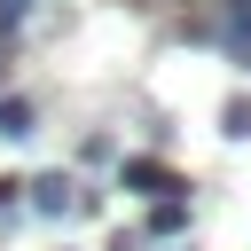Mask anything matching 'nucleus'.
Masks as SVG:
<instances>
[{
    "instance_id": "4",
    "label": "nucleus",
    "mask_w": 251,
    "mask_h": 251,
    "mask_svg": "<svg viewBox=\"0 0 251 251\" xmlns=\"http://www.w3.org/2000/svg\"><path fill=\"white\" fill-rule=\"evenodd\" d=\"M220 133H251V102H243V94H235V102L220 110Z\"/></svg>"
},
{
    "instance_id": "1",
    "label": "nucleus",
    "mask_w": 251,
    "mask_h": 251,
    "mask_svg": "<svg viewBox=\"0 0 251 251\" xmlns=\"http://www.w3.org/2000/svg\"><path fill=\"white\" fill-rule=\"evenodd\" d=\"M118 180H126V188H141V196H165V204H180V173H165V165H149V157L118 165Z\"/></svg>"
},
{
    "instance_id": "2",
    "label": "nucleus",
    "mask_w": 251,
    "mask_h": 251,
    "mask_svg": "<svg viewBox=\"0 0 251 251\" xmlns=\"http://www.w3.org/2000/svg\"><path fill=\"white\" fill-rule=\"evenodd\" d=\"M31 212H39V220H63V212H71V180H63V173H39V180H31Z\"/></svg>"
},
{
    "instance_id": "3",
    "label": "nucleus",
    "mask_w": 251,
    "mask_h": 251,
    "mask_svg": "<svg viewBox=\"0 0 251 251\" xmlns=\"http://www.w3.org/2000/svg\"><path fill=\"white\" fill-rule=\"evenodd\" d=\"M0 133L24 141V133H31V110H24V102H0Z\"/></svg>"
},
{
    "instance_id": "6",
    "label": "nucleus",
    "mask_w": 251,
    "mask_h": 251,
    "mask_svg": "<svg viewBox=\"0 0 251 251\" xmlns=\"http://www.w3.org/2000/svg\"><path fill=\"white\" fill-rule=\"evenodd\" d=\"M8 204H16V180H0V212H8Z\"/></svg>"
},
{
    "instance_id": "5",
    "label": "nucleus",
    "mask_w": 251,
    "mask_h": 251,
    "mask_svg": "<svg viewBox=\"0 0 251 251\" xmlns=\"http://www.w3.org/2000/svg\"><path fill=\"white\" fill-rule=\"evenodd\" d=\"M157 227H165V235H180V227H188V212H180V204H165V212H149V235H157Z\"/></svg>"
}]
</instances>
